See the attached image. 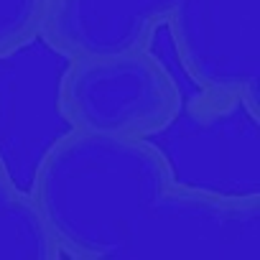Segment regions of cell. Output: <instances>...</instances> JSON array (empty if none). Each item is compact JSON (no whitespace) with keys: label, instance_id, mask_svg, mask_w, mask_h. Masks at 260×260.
<instances>
[{"label":"cell","instance_id":"obj_1","mask_svg":"<svg viewBox=\"0 0 260 260\" xmlns=\"http://www.w3.org/2000/svg\"><path fill=\"white\" fill-rule=\"evenodd\" d=\"M61 257L260 260V197L186 186L146 138L72 133L28 191Z\"/></svg>","mask_w":260,"mask_h":260},{"label":"cell","instance_id":"obj_3","mask_svg":"<svg viewBox=\"0 0 260 260\" xmlns=\"http://www.w3.org/2000/svg\"><path fill=\"white\" fill-rule=\"evenodd\" d=\"M166 26L184 74L199 89L202 120L235 107L257 120L260 0H179Z\"/></svg>","mask_w":260,"mask_h":260},{"label":"cell","instance_id":"obj_4","mask_svg":"<svg viewBox=\"0 0 260 260\" xmlns=\"http://www.w3.org/2000/svg\"><path fill=\"white\" fill-rule=\"evenodd\" d=\"M179 0H49L41 39L67 59L148 49Z\"/></svg>","mask_w":260,"mask_h":260},{"label":"cell","instance_id":"obj_6","mask_svg":"<svg viewBox=\"0 0 260 260\" xmlns=\"http://www.w3.org/2000/svg\"><path fill=\"white\" fill-rule=\"evenodd\" d=\"M49 0H0V59L41 39Z\"/></svg>","mask_w":260,"mask_h":260},{"label":"cell","instance_id":"obj_5","mask_svg":"<svg viewBox=\"0 0 260 260\" xmlns=\"http://www.w3.org/2000/svg\"><path fill=\"white\" fill-rule=\"evenodd\" d=\"M28 191L18 189L0 156V260H59Z\"/></svg>","mask_w":260,"mask_h":260},{"label":"cell","instance_id":"obj_2","mask_svg":"<svg viewBox=\"0 0 260 260\" xmlns=\"http://www.w3.org/2000/svg\"><path fill=\"white\" fill-rule=\"evenodd\" d=\"M56 110L77 133L151 138L179 117L181 92L148 49L82 56L61 72Z\"/></svg>","mask_w":260,"mask_h":260}]
</instances>
